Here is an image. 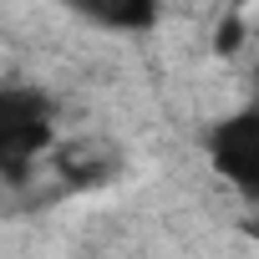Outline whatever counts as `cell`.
<instances>
[{"label":"cell","instance_id":"cell-3","mask_svg":"<svg viewBox=\"0 0 259 259\" xmlns=\"http://www.w3.org/2000/svg\"><path fill=\"white\" fill-rule=\"evenodd\" d=\"M66 11L87 16L92 26L102 31H122V36H138V31H153L158 16H163V0H61Z\"/></svg>","mask_w":259,"mask_h":259},{"label":"cell","instance_id":"cell-4","mask_svg":"<svg viewBox=\"0 0 259 259\" xmlns=\"http://www.w3.org/2000/svg\"><path fill=\"white\" fill-rule=\"evenodd\" d=\"M239 41H244V31H239V21L229 16V21H224V31H219V51L229 56V51H239Z\"/></svg>","mask_w":259,"mask_h":259},{"label":"cell","instance_id":"cell-5","mask_svg":"<svg viewBox=\"0 0 259 259\" xmlns=\"http://www.w3.org/2000/svg\"><path fill=\"white\" fill-rule=\"evenodd\" d=\"M254 107H259V71H254Z\"/></svg>","mask_w":259,"mask_h":259},{"label":"cell","instance_id":"cell-2","mask_svg":"<svg viewBox=\"0 0 259 259\" xmlns=\"http://www.w3.org/2000/svg\"><path fill=\"white\" fill-rule=\"evenodd\" d=\"M203 158L219 173V183H229L239 198L259 203V107L254 102H244V107L208 122Z\"/></svg>","mask_w":259,"mask_h":259},{"label":"cell","instance_id":"cell-1","mask_svg":"<svg viewBox=\"0 0 259 259\" xmlns=\"http://www.w3.org/2000/svg\"><path fill=\"white\" fill-rule=\"evenodd\" d=\"M56 143V107L36 87H0V178H26Z\"/></svg>","mask_w":259,"mask_h":259}]
</instances>
